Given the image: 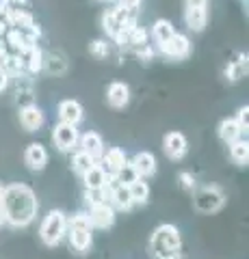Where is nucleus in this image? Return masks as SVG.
I'll return each mask as SVG.
<instances>
[{
    "mask_svg": "<svg viewBox=\"0 0 249 259\" xmlns=\"http://www.w3.org/2000/svg\"><path fill=\"white\" fill-rule=\"evenodd\" d=\"M0 209H3L5 223L11 227H28L37 216V194L26 184H11L3 188L0 197Z\"/></svg>",
    "mask_w": 249,
    "mask_h": 259,
    "instance_id": "1",
    "label": "nucleus"
},
{
    "mask_svg": "<svg viewBox=\"0 0 249 259\" xmlns=\"http://www.w3.org/2000/svg\"><path fill=\"white\" fill-rule=\"evenodd\" d=\"M150 246L154 250L156 259H173L180 255V248H182V238H180V231L175 225H160L152 233V240H150Z\"/></svg>",
    "mask_w": 249,
    "mask_h": 259,
    "instance_id": "2",
    "label": "nucleus"
},
{
    "mask_svg": "<svg viewBox=\"0 0 249 259\" xmlns=\"http://www.w3.org/2000/svg\"><path fill=\"white\" fill-rule=\"evenodd\" d=\"M67 229H69V244L76 253H87L93 242L91 236V221L87 212H78L72 218H67Z\"/></svg>",
    "mask_w": 249,
    "mask_h": 259,
    "instance_id": "3",
    "label": "nucleus"
},
{
    "mask_svg": "<svg viewBox=\"0 0 249 259\" xmlns=\"http://www.w3.org/2000/svg\"><path fill=\"white\" fill-rule=\"evenodd\" d=\"M67 233V216L61 209H52L39 227V238L46 246H57Z\"/></svg>",
    "mask_w": 249,
    "mask_h": 259,
    "instance_id": "4",
    "label": "nucleus"
},
{
    "mask_svg": "<svg viewBox=\"0 0 249 259\" xmlns=\"http://www.w3.org/2000/svg\"><path fill=\"white\" fill-rule=\"evenodd\" d=\"M193 203H195L197 212L215 214L226 203V194H223L219 186H202V188L195 190V194H193Z\"/></svg>",
    "mask_w": 249,
    "mask_h": 259,
    "instance_id": "5",
    "label": "nucleus"
},
{
    "mask_svg": "<svg viewBox=\"0 0 249 259\" xmlns=\"http://www.w3.org/2000/svg\"><path fill=\"white\" fill-rule=\"evenodd\" d=\"M78 139H80V134H78L76 125L61 123V121H59V123L54 125V130H52V141H54V145H57L59 151L76 149L78 147Z\"/></svg>",
    "mask_w": 249,
    "mask_h": 259,
    "instance_id": "6",
    "label": "nucleus"
},
{
    "mask_svg": "<svg viewBox=\"0 0 249 259\" xmlns=\"http://www.w3.org/2000/svg\"><path fill=\"white\" fill-rule=\"evenodd\" d=\"M158 50H160V54H163V56H167V59L180 61V59H187V56L191 54V41H189L187 35L175 32V35L167 44L158 46Z\"/></svg>",
    "mask_w": 249,
    "mask_h": 259,
    "instance_id": "7",
    "label": "nucleus"
},
{
    "mask_svg": "<svg viewBox=\"0 0 249 259\" xmlns=\"http://www.w3.org/2000/svg\"><path fill=\"white\" fill-rule=\"evenodd\" d=\"M87 214H89L91 227H95V229H109V227H113V223H115V207L111 205L109 201L91 205Z\"/></svg>",
    "mask_w": 249,
    "mask_h": 259,
    "instance_id": "8",
    "label": "nucleus"
},
{
    "mask_svg": "<svg viewBox=\"0 0 249 259\" xmlns=\"http://www.w3.org/2000/svg\"><path fill=\"white\" fill-rule=\"evenodd\" d=\"M163 149H165V156L169 160H182L184 156H187L189 151V143H187V136H184L182 132H169L165 136L163 141Z\"/></svg>",
    "mask_w": 249,
    "mask_h": 259,
    "instance_id": "9",
    "label": "nucleus"
},
{
    "mask_svg": "<svg viewBox=\"0 0 249 259\" xmlns=\"http://www.w3.org/2000/svg\"><path fill=\"white\" fill-rule=\"evenodd\" d=\"M59 119L61 123H69V125H78L85 117V110H83V104L76 102V100H63L59 104Z\"/></svg>",
    "mask_w": 249,
    "mask_h": 259,
    "instance_id": "10",
    "label": "nucleus"
},
{
    "mask_svg": "<svg viewBox=\"0 0 249 259\" xmlns=\"http://www.w3.org/2000/svg\"><path fill=\"white\" fill-rule=\"evenodd\" d=\"M78 145H80V151H85L87 156H91L95 162H98L102 156H104V141L98 132H85L83 136L78 139Z\"/></svg>",
    "mask_w": 249,
    "mask_h": 259,
    "instance_id": "11",
    "label": "nucleus"
},
{
    "mask_svg": "<svg viewBox=\"0 0 249 259\" xmlns=\"http://www.w3.org/2000/svg\"><path fill=\"white\" fill-rule=\"evenodd\" d=\"M24 162L30 171H44L48 164V151L42 143H30L24 151Z\"/></svg>",
    "mask_w": 249,
    "mask_h": 259,
    "instance_id": "12",
    "label": "nucleus"
},
{
    "mask_svg": "<svg viewBox=\"0 0 249 259\" xmlns=\"http://www.w3.org/2000/svg\"><path fill=\"white\" fill-rule=\"evenodd\" d=\"M100 166L104 168V173H106L109 177H113L119 168H122L128 158H126V151L124 149H119V147H111L109 151H104V156L100 158Z\"/></svg>",
    "mask_w": 249,
    "mask_h": 259,
    "instance_id": "13",
    "label": "nucleus"
},
{
    "mask_svg": "<svg viewBox=\"0 0 249 259\" xmlns=\"http://www.w3.org/2000/svg\"><path fill=\"white\" fill-rule=\"evenodd\" d=\"M18 59L22 61V67H26L30 74H37V71H42V67H44V52L39 50L37 46H30V48L20 50Z\"/></svg>",
    "mask_w": 249,
    "mask_h": 259,
    "instance_id": "14",
    "label": "nucleus"
},
{
    "mask_svg": "<svg viewBox=\"0 0 249 259\" xmlns=\"http://www.w3.org/2000/svg\"><path fill=\"white\" fill-rule=\"evenodd\" d=\"M132 162V166H134V171L139 173V177H152L156 173V158H154V153H150V151H139V153H134V158L130 160Z\"/></svg>",
    "mask_w": 249,
    "mask_h": 259,
    "instance_id": "15",
    "label": "nucleus"
},
{
    "mask_svg": "<svg viewBox=\"0 0 249 259\" xmlns=\"http://www.w3.org/2000/svg\"><path fill=\"white\" fill-rule=\"evenodd\" d=\"M106 102L113 108H124L130 102V89L124 82H111L106 89Z\"/></svg>",
    "mask_w": 249,
    "mask_h": 259,
    "instance_id": "16",
    "label": "nucleus"
},
{
    "mask_svg": "<svg viewBox=\"0 0 249 259\" xmlns=\"http://www.w3.org/2000/svg\"><path fill=\"white\" fill-rule=\"evenodd\" d=\"M44 121H46L44 112L39 110L35 104L20 110V123H22V127L26 130V132H37V130L44 125Z\"/></svg>",
    "mask_w": 249,
    "mask_h": 259,
    "instance_id": "17",
    "label": "nucleus"
},
{
    "mask_svg": "<svg viewBox=\"0 0 249 259\" xmlns=\"http://www.w3.org/2000/svg\"><path fill=\"white\" fill-rule=\"evenodd\" d=\"M83 182H85V190H102L109 182V175L104 173V168L95 162V164L83 175Z\"/></svg>",
    "mask_w": 249,
    "mask_h": 259,
    "instance_id": "18",
    "label": "nucleus"
},
{
    "mask_svg": "<svg viewBox=\"0 0 249 259\" xmlns=\"http://www.w3.org/2000/svg\"><path fill=\"white\" fill-rule=\"evenodd\" d=\"M217 132H219V139L226 143V145H232L234 141H238L240 136H243V127L238 125L236 119H223L219 127H217Z\"/></svg>",
    "mask_w": 249,
    "mask_h": 259,
    "instance_id": "19",
    "label": "nucleus"
},
{
    "mask_svg": "<svg viewBox=\"0 0 249 259\" xmlns=\"http://www.w3.org/2000/svg\"><path fill=\"white\" fill-rule=\"evenodd\" d=\"M184 22L193 32H202L206 28V22H208V13L206 9H187L184 11Z\"/></svg>",
    "mask_w": 249,
    "mask_h": 259,
    "instance_id": "20",
    "label": "nucleus"
},
{
    "mask_svg": "<svg viewBox=\"0 0 249 259\" xmlns=\"http://www.w3.org/2000/svg\"><path fill=\"white\" fill-rule=\"evenodd\" d=\"M173 35H175V28H173V24L169 20H158L154 26H152V37H154V41L158 46L167 44Z\"/></svg>",
    "mask_w": 249,
    "mask_h": 259,
    "instance_id": "21",
    "label": "nucleus"
},
{
    "mask_svg": "<svg viewBox=\"0 0 249 259\" xmlns=\"http://www.w3.org/2000/svg\"><path fill=\"white\" fill-rule=\"evenodd\" d=\"M128 190H130V197H132L134 205H146L150 201V186H148V182L143 180V177H139L136 182H132L130 186H128Z\"/></svg>",
    "mask_w": 249,
    "mask_h": 259,
    "instance_id": "22",
    "label": "nucleus"
},
{
    "mask_svg": "<svg viewBox=\"0 0 249 259\" xmlns=\"http://www.w3.org/2000/svg\"><path fill=\"white\" fill-rule=\"evenodd\" d=\"M230 156L238 166H245L247 160H249V145H247V141L238 139V141L232 143L230 145Z\"/></svg>",
    "mask_w": 249,
    "mask_h": 259,
    "instance_id": "23",
    "label": "nucleus"
},
{
    "mask_svg": "<svg viewBox=\"0 0 249 259\" xmlns=\"http://www.w3.org/2000/svg\"><path fill=\"white\" fill-rule=\"evenodd\" d=\"M93 164H95V160H93L91 156H87L85 151H76V153H74V160H72V168H74V173L80 175V177H83L87 171H89Z\"/></svg>",
    "mask_w": 249,
    "mask_h": 259,
    "instance_id": "24",
    "label": "nucleus"
},
{
    "mask_svg": "<svg viewBox=\"0 0 249 259\" xmlns=\"http://www.w3.org/2000/svg\"><path fill=\"white\" fill-rule=\"evenodd\" d=\"M115 180H117L119 184H124V186H130L132 182L139 180V173L134 171V166H132V162H130V160H128L126 164L115 173Z\"/></svg>",
    "mask_w": 249,
    "mask_h": 259,
    "instance_id": "25",
    "label": "nucleus"
},
{
    "mask_svg": "<svg viewBox=\"0 0 249 259\" xmlns=\"http://www.w3.org/2000/svg\"><path fill=\"white\" fill-rule=\"evenodd\" d=\"M126 44H130V46H136V48H143V46H148V32L139 28V26H134L128 30V35H126Z\"/></svg>",
    "mask_w": 249,
    "mask_h": 259,
    "instance_id": "26",
    "label": "nucleus"
},
{
    "mask_svg": "<svg viewBox=\"0 0 249 259\" xmlns=\"http://www.w3.org/2000/svg\"><path fill=\"white\" fill-rule=\"evenodd\" d=\"M178 180H180V186H182L184 190H189V192H193V190H195V177H193L191 173L182 171V173L178 175Z\"/></svg>",
    "mask_w": 249,
    "mask_h": 259,
    "instance_id": "27",
    "label": "nucleus"
},
{
    "mask_svg": "<svg viewBox=\"0 0 249 259\" xmlns=\"http://www.w3.org/2000/svg\"><path fill=\"white\" fill-rule=\"evenodd\" d=\"M91 54L98 56V59H106V54H109L106 41H93V44H91Z\"/></svg>",
    "mask_w": 249,
    "mask_h": 259,
    "instance_id": "28",
    "label": "nucleus"
},
{
    "mask_svg": "<svg viewBox=\"0 0 249 259\" xmlns=\"http://www.w3.org/2000/svg\"><path fill=\"white\" fill-rule=\"evenodd\" d=\"M236 121H238V125L243 127V132H247V125H249V108L243 106V108H238V115H236Z\"/></svg>",
    "mask_w": 249,
    "mask_h": 259,
    "instance_id": "29",
    "label": "nucleus"
},
{
    "mask_svg": "<svg viewBox=\"0 0 249 259\" xmlns=\"http://www.w3.org/2000/svg\"><path fill=\"white\" fill-rule=\"evenodd\" d=\"M184 7L187 9H206L208 0H184Z\"/></svg>",
    "mask_w": 249,
    "mask_h": 259,
    "instance_id": "30",
    "label": "nucleus"
},
{
    "mask_svg": "<svg viewBox=\"0 0 249 259\" xmlns=\"http://www.w3.org/2000/svg\"><path fill=\"white\" fill-rule=\"evenodd\" d=\"M7 84H9V76H7L5 69H0V93L7 89Z\"/></svg>",
    "mask_w": 249,
    "mask_h": 259,
    "instance_id": "31",
    "label": "nucleus"
},
{
    "mask_svg": "<svg viewBox=\"0 0 249 259\" xmlns=\"http://www.w3.org/2000/svg\"><path fill=\"white\" fill-rule=\"evenodd\" d=\"M9 3L15 5L18 9H22V7H26V5H28V0H9Z\"/></svg>",
    "mask_w": 249,
    "mask_h": 259,
    "instance_id": "32",
    "label": "nucleus"
},
{
    "mask_svg": "<svg viewBox=\"0 0 249 259\" xmlns=\"http://www.w3.org/2000/svg\"><path fill=\"white\" fill-rule=\"evenodd\" d=\"M5 223V216H3V209H0V225Z\"/></svg>",
    "mask_w": 249,
    "mask_h": 259,
    "instance_id": "33",
    "label": "nucleus"
},
{
    "mask_svg": "<svg viewBox=\"0 0 249 259\" xmlns=\"http://www.w3.org/2000/svg\"><path fill=\"white\" fill-rule=\"evenodd\" d=\"M0 197H3V186H0Z\"/></svg>",
    "mask_w": 249,
    "mask_h": 259,
    "instance_id": "34",
    "label": "nucleus"
},
{
    "mask_svg": "<svg viewBox=\"0 0 249 259\" xmlns=\"http://www.w3.org/2000/svg\"><path fill=\"white\" fill-rule=\"evenodd\" d=\"M173 259H184V257H180V255H178V257H173Z\"/></svg>",
    "mask_w": 249,
    "mask_h": 259,
    "instance_id": "35",
    "label": "nucleus"
}]
</instances>
